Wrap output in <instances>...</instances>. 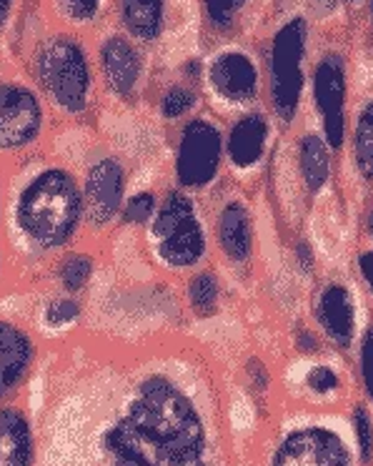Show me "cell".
Here are the masks:
<instances>
[{"label": "cell", "mask_w": 373, "mask_h": 466, "mask_svg": "<svg viewBox=\"0 0 373 466\" xmlns=\"http://www.w3.org/2000/svg\"><path fill=\"white\" fill-rule=\"evenodd\" d=\"M38 466H231L211 371L191 354L68 349L48 374Z\"/></svg>", "instance_id": "cell-1"}, {"label": "cell", "mask_w": 373, "mask_h": 466, "mask_svg": "<svg viewBox=\"0 0 373 466\" xmlns=\"http://www.w3.org/2000/svg\"><path fill=\"white\" fill-rule=\"evenodd\" d=\"M86 228L81 178L68 163L31 153L5 176V248L35 271L76 248Z\"/></svg>", "instance_id": "cell-2"}, {"label": "cell", "mask_w": 373, "mask_h": 466, "mask_svg": "<svg viewBox=\"0 0 373 466\" xmlns=\"http://www.w3.org/2000/svg\"><path fill=\"white\" fill-rule=\"evenodd\" d=\"M35 76L48 101L66 116H81L91 101V63L81 43L53 35L35 56Z\"/></svg>", "instance_id": "cell-3"}, {"label": "cell", "mask_w": 373, "mask_h": 466, "mask_svg": "<svg viewBox=\"0 0 373 466\" xmlns=\"http://www.w3.org/2000/svg\"><path fill=\"white\" fill-rule=\"evenodd\" d=\"M148 236L158 261L176 271L198 266L208 251V238L196 213V203L181 188L171 191L158 203Z\"/></svg>", "instance_id": "cell-4"}, {"label": "cell", "mask_w": 373, "mask_h": 466, "mask_svg": "<svg viewBox=\"0 0 373 466\" xmlns=\"http://www.w3.org/2000/svg\"><path fill=\"white\" fill-rule=\"evenodd\" d=\"M45 131V108L38 93L23 83H0V163L31 156Z\"/></svg>", "instance_id": "cell-5"}, {"label": "cell", "mask_w": 373, "mask_h": 466, "mask_svg": "<svg viewBox=\"0 0 373 466\" xmlns=\"http://www.w3.org/2000/svg\"><path fill=\"white\" fill-rule=\"evenodd\" d=\"M43 344L35 326L0 314V404L21 399L41 369Z\"/></svg>", "instance_id": "cell-6"}, {"label": "cell", "mask_w": 373, "mask_h": 466, "mask_svg": "<svg viewBox=\"0 0 373 466\" xmlns=\"http://www.w3.org/2000/svg\"><path fill=\"white\" fill-rule=\"evenodd\" d=\"M81 178L83 203H86V228L103 231L116 218H121V208L126 203V166L111 153H101L88 161V166L78 173Z\"/></svg>", "instance_id": "cell-7"}, {"label": "cell", "mask_w": 373, "mask_h": 466, "mask_svg": "<svg viewBox=\"0 0 373 466\" xmlns=\"http://www.w3.org/2000/svg\"><path fill=\"white\" fill-rule=\"evenodd\" d=\"M221 131L206 118H193L186 123L176 151V178L181 188H206L218 176L223 161Z\"/></svg>", "instance_id": "cell-8"}, {"label": "cell", "mask_w": 373, "mask_h": 466, "mask_svg": "<svg viewBox=\"0 0 373 466\" xmlns=\"http://www.w3.org/2000/svg\"><path fill=\"white\" fill-rule=\"evenodd\" d=\"M303 48H306V23L296 18L278 31L271 53L273 106L286 121H291L293 113L298 108V101H301Z\"/></svg>", "instance_id": "cell-9"}, {"label": "cell", "mask_w": 373, "mask_h": 466, "mask_svg": "<svg viewBox=\"0 0 373 466\" xmlns=\"http://www.w3.org/2000/svg\"><path fill=\"white\" fill-rule=\"evenodd\" d=\"M271 466H351V451L341 434L323 426H306L283 439Z\"/></svg>", "instance_id": "cell-10"}, {"label": "cell", "mask_w": 373, "mask_h": 466, "mask_svg": "<svg viewBox=\"0 0 373 466\" xmlns=\"http://www.w3.org/2000/svg\"><path fill=\"white\" fill-rule=\"evenodd\" d=\"M38 416L31 414L23 396L0 404V466H38Z\"/></svg>", "instance_id": "cell-11"}, {"label": "cell", "mask_w": 373, "mask_h": 466, "mask_svg": "<svg viewBox=\"0 0 373 466\" xmlns=\"http://www.w3.org/2000/svg\"><path fill=\"white\" fill-rule=\"evenodd\" d=\"M316 103L323 111V126H326V138L331 148H338L343 143L346 123H343V98H346V73L343 61L338 56H328L318 63L316 68Z\"/></svg>", "instance_id": "cell-12"}, {"label": "cell", "mask_w": 373, "mask_h": 466, "mask_svg": "<svg viewBox=\"0 0 373 466\" xmlns=\"http://www.w3.org/2000/svg\"><path fill=\"white\" fill-rule=\"evenodd\" d=\"M101 68L116 96H131L141 81L143 58L138 48L121 35H111L101 46Z\"/></svg>", "instance_id": "cell-13"}, {"label": "cell", "mask_w": 373, "mask_h": 466, "mask_svg": "<svg viewBox=\"0 0 373 466\" xmlns=\"http://www.w3.org/2000/svg\"><path fill=\"white\" fill-rule=\"evenodd\" d=\"M216 93L231 103L251 101L258 88V73L248 56L243 53H223L216 58L208 71Z\"/></svg>", "instance_id": "cell-14"}, {"label": "cell", "mask_w": 373, "mask_h": 466, "mask_svg": "<svg viewBox=\"0 0 373 466\" xmlns=\"http://www.w3.org/2000/svg\"><path fill=\"white\" fill-rule=\"evenodd\" d=\"M316 316L331 341L338 346H351L356 334V316H353L351 294L343 286H328L323 291Z\"/></svg>", "instance_id": "cell-15"}, {"label": "cell", "mask_w": 373, "mask_h": 466, "mask_svg": "<svg viewBox=\"0 0 373 466\" xmlns=\"http://www.w3.org/2000/svg\"><path fill=\"white\" fill-rule=\"evenodd\" d=\"M266 141H268V123L261 116H243L241 121L233 123L226 153L236 168H251L261 161Z\"/></svg>", "instance_id": "cell-16"}, {"label": "cell", "mask_w": 373, "mask_h": 466, "mask_svg": "<svg viewBox=\"0 0 373 466\" xmlns=\"http://www.w3.org/2000/svg\"><path fill=\"white\" fill-rule=\"evenodd\" d=\"M83 319V301L81 296L55 294L45 296V301L38 309V314L33 319L35 331L43 336H66L76 331L81 326Z\"/></svg>", "instance_id": "cell-17"}, {"label": "cell", "mask_w": 373, "mask_h": 466, "mask_svg": "<svg viewBox=\"0 0 373 466\" xmlns=\"http://www.w3.org/2000/svg\"><path fill=\"white\" fill-rule=\"evenodd\" d=\"M218 244L231 261H246L253 248V228L248 208L238 201L223 206L218 216Z\"/></svg>", "instance_id": "cell-18"}, {"label": "cell", "mask_w": 373, "mask_h": 466, "mask_svg": "<svg viewBox=\"0 0 373 466\" xmlns=\"http://www.w3.org/2000/svg\"><path fill=\"white\" fill-rule=\"evenodd\" d=\"M93 274H96V258L81 248L66 251L51 264V279L61 294H86L93 281Z\"/></svg>", "instance_id": "cell-19"}, {"label": "cell", "mask_w": 373, "mask_h": 466, "mask_svg": "<svg viewBox=\"0 0 373 466\" xmlns=\"http://www.w3.org/2000/svg\"><path fill=\"white\" fill-rule=\"evenodd\" d=\"M121 15L133 38L153 41L163 31V0H121Z\"/></svg>", "instance_id": "cell-20"}, {"label": "cell", "mask_w": 373, "mask_h": 466, "mask_svg": "<svg viewBox=\"0 0 373 466\" xmlns=\"http://www.w3.org/2000/svg\"><path fill=\"white\" fill-rule=\"evenodd\" d=\"M301 173L306 186L311 191H318L323 183L328 181V171H331V161H328V148L318 136H306L301 141Z\"/></svg>", "instance_id": "cell-21"}, {"label": "cell", "mask_w": 373, "mask_h": 466, "mask_svg": "<svg viewBox=\"0 0 373 466\" xmlns=\"http://www.w3.org/2000/svg\"><path fill=\"white\" fill-rule=\"evenodd\" d=\"M218 296H221V289H218V279L211 271H201L191 279L188 284V301H191V309L198 316H213L216 309H218Z\"/></svg>", "instance_id": "cell-22"}, {"label": "cell", "mask_w": 373, "mask_h": 466, "mask_svg": "<svg viewBox=\"0 0 373 466\" xmlns=\"http://www.w3.org/2000/svg\"><path fill=\"white\" fill-rule=\"evenodd\" d=\"M356 166L368 181H373V103L363 108L356 123Z\"/></svg>", "instance_id": "cell-23"}, {"label": "cell", "mask_w": 373, "mask_h": 466, "mask_svg": "<svg viewBox=\"0 0 373 466\" xmlns=\"http://www.w3.org/2000/svg\"><path fill=\"white\" fill-rule=\"evenodd\" d=\"M156 208H158V198L153 191H141L133 193L126 198L121 208V221L126 226H143V223H151V218L156 216Z\"/></svg>", "instance_id": "cell-24"}, {"label": "cell", "mask_w": 373, "mask_h": 466, "mask_svg": "<svg viewBox=\"0 0 373 466\" xmlns=\"http://www.w3.org/2000/svg\"><path fill=\"white\" fill-rule=\"evenodd\" d=\"M353 429H356V441H358V451H361L363 464H371L373 459V421L371 414L358 406L353 411Z\"/></svg>", "instance_id": "cell-25"}, {"label": "cell", "mask_w": 373, "mask_h": 466, "mask_svg": "<svg viewBox=\"0 0 373 466\" xmlns=\"http://www.w3.org/2000/svg\"><path fill=\"white\" fill-rule=\"evenodd\" d=\"M193 103H196V96H193L188 88L176 86V88H171V91L163 96L161 113L168 121H173V118H181V116H186V113L191 111Z\"/></svg>", "instance_id": "cell-26"}, {"label": "cell", "mask_w": 373, "mask_h": 466, "mask_svg": "<svg viewBox=\"0 0 373 466\" xmlns=\"http://www.w3.org/2000/svg\"><path fill=\"white\" fill-rule=\"evenodd\" d=\"M203 3L213 25H221V28L231 25L233 15L246 5V0H203Z\"/></svg>", "instance_id": "cell-27"}, {"label": "cell", "mask_w": 373, "mask_h": 466, "mask_svg": "<svg viewBox=\"0 0 373 466\" xmlns=\"http://www.w3.org/2000/svg\"><path fill=\"white\" fill-rule=\"evenodd\" d=\"M61 11L76 23L93 21L101 11V0H58Z\"/></svg>", "instance_id": "cell-28"}, {"label": "cell", "mask_w": 373, "mask_h": 466, "mask_svg": "<svg viewBox=\"0 0 373 466\" xmlns=\"http://www.w3.org/2000/svg\"><path fill=\"white\" fill-rule=\"evenodd\" d=\"M8 266H11V258H8V248H5V176L0 173V284L8 274Z\"/></svg>", "instance_id": "cell-29"}, {"label": "cell", "mask_w": 373, "mask_h": 466, "mask_svg": "<svg viewBox=\"0 0 373 466\" xmlns=\"http://www.w3.org/2000/svg\"><path fill=\"white\" fill-rule=\"evenodd\" d=\"M361 374L366 391L373 399V329H368V334L363 339L361 346Z\"/></svg>", "instance_id": "cell-30"}, {"label": "cell", "mask_w": 373, "mask_h": 466, "mask_svg": "<svg viewBox=\"0 0 373 466\" xmlns=\"http://www.w3.org/2000/svg\"><path fill=\"white\" fill-rule=\"evenodd\" d=\"M308 386H311L313 391H318V394H328V391H333L338 386V376L333 374L328 366H318V369H313L311 374H308Z\"/></svg>", "instance_id": "cell-31"}, {"label": "cell", "mask_w": 373, "mask_h": 466, "mask_svg": "<svg viewBox=\"0 0 373 466\" xmlns=\"http://www.w3.org/2000/svg\"><path fill=\"white\" fill-rule=\"evenodd\" d=\"M358 266H361L363 279L368 281V286H371V291H373V251H366V254L358 258Z\"/></svg>", "instance_id": "cell-32"}, {"label": "cell", "mask_w": 373, "mask_h": 466, "mask_svg": "<svg viewBox=\"0 0 373 466\" xmlns=\"http://www.w3.org/2000/svg\"><path fill=\"white\" fill-rule=\"evenodd\" d=\"M298 261H303V268H306V271H311V251H308V246L306 244L298 246Z\"/></svg>", "instance_id": "cell-33"}, {"label": "cell", "mask_w": 373, "mask_h": 466, "mask_svg": "<svg viewBox=\"0 0 373 466\" xmlns=\"http://www.w3.org/2000/svg\"><path fill=\"white\" fill-rule=\"evenodd\" d=\"M11 3H13V0H0V25L5 23L8 13H11Z\"/></svg>", "instance_id": "cell-34"}, {"label": "cell", "mask_w": 373, "mask_h": 466, "mask_svg": "<svg viewBox=\"0 0 373 466\" xmlns=\"http://www.w3.org/2000/svg\"><path fill=\"white\" fill-rule=\"evenodd\" d=\"M368 228H371V233H373V213L368 216Z\"/></svg>", "instance_id": "cell-35"}]
</instances>
